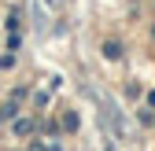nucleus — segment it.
Returning <instances> with one entry per match:
<instances>
[{
  "label": "nucleus",
  "instance_id": "1",
  "mask_svg": "<svg viewBox=\"0 0 155 151\" xmlns=\"http://www.w3.org/2000/svg\"><path fill=\"white\" fill-rule=\"evenodd\" d=\"M104 55H107V59H118V55H122V52H118V44H114V41H111V44L104 48Z\"/></svg>",
  "mask_w": 155,
  "mask_h": 151
},
{
  "label": "nucleus",
  "instance_id": "2",
  "mask_svg": "<svg viewBox=\"0 0 155 151\" xmlns=\"http://www.w3.org/2000/svg\"><path fill=\"white\" fill-rule=\"evenodd\" d=\"M30 151H45V147H30Z\"/></svg>",
  "mask_w": 155,
  "mask_h": 151
}]
</instances>
